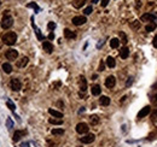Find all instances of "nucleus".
Segmentation results:
<instances>
[{
	"mask_svg": "<svg viewBox=\"0 0 157 147\" xmlns=\"http://www.w3.org/2000/svg\"><path fill=\"white\" fill-rule=\"evenodd\" d=\"M6 105H7V107H9L11 111H15V110H16V106H15V104L11 101V100H7V101H6Z\"/></svg>",
	"mask_w": 157,
	"mask_h": 147,
	"instance_id": "7c9ffc66",
	"label": "nucleus"
},
{
	"mask_svg": "<svg viewBox=\"0 0 157 147\" xmlns=\"http://www.w3.org/2000/svg\"><path fill=\"white\" fill-rule=\"evenodd\" d=\"M85 3H86V0H74L73 6L75 7V9H80V7H82L85 5Z\"/></svg>",
	"mask_w": 157,
	"mask_h": 147,
	"instance_id": "aec40b11",
	"label": "nucleus"
},
{
	"mask_svg": "<svg viewBox=\"0 0 157 147\" xmlns=\"http://www.w3.org/2000/svg\"><path fill=\"white\" fill-rule=\"evenodd\" d=\"M156 23H155V22H151V23H149V24L146 25V27H145V30H146V32H154L155 29H156Z\"/></svg>",
	"mask_w": 157,
	"mask_h": 147,
	"instance_id": "b1692460",
	"label": "nucleus"
},
{
	"mask_svg": "<svg viewBox=\"0 0 157 147\" xmlns=\"http://www.w3.org/2000/svg\"><path fill=\"white\" fill-rule=\"evenodd\" d=\"M92 11H93V7H92V6H88V7H86V9L84 10V13H85V14H91Z\"/></svg>",
	"mask_w": 157,
	"mask_h": 147,
	"instance_id": "473e14b6",
	"label": "nucleus"
},
{
	"mask_svg": "<svg viewBox=\"0 0 157 147\" xmlns=\"http://www.w3.org/2000/svg\"><path fill=\"white\" fill-rule=\"evenodd\" d=\"M52 134L53 135H63V134H64V129H62V128L52 129Z\"/></svg>",
	"mask_w": 157,
	"mask_h": 147,
	"instance_id": "c756f323",
	"label": "nucleus"
},
{
	"mask_svg": "<svg viewBox=\"0 0 157 147\" xmlns=\"http://www.w3.org/2000/svg\"><path fill=\"white\" fill-rule=\"evenodd\" d=\"M106 65H108L109 68H115V65H116L115 59H114L112 57H108V59H106Z\"/></svg>",
	"mask_w": 157,
	"mask_h": 147,
	"instance_id": "5701e85b",
	"label": "nucleus"
},
{
	"mask_svg": "<svg viewBox=\"0 0 157 147\" xmlns=\"http://www.w3.org/2000/svg\"><path fill=\"white\" fill-rule=\"evenodd\" d=\"M151 119H152L154 122H157V110H155V111L151 113Z\"/></svg>",
	"mask_w": 157,
	"mask_h": 147,
	"instance_id": "f704fd0d",
	"label": "nucleus"
},
{
	"mask_svg": "<svg viewBox=\"0 0 157 147\" xmlns=\"http://www.w3.org/2000/svg\"><path fill=\"white\" fill-rule=\"evenodd\" d=\"M47 28H49V30H53V29L56 28V23L54 22H50L49 24H47Z\"/></svg>",
	"mask_w": 157,
	"mask_h": 147,
	"instance_id": "72a5a7b5",
	"label": "nucleus"
},
{
	"mask_svg": "<svg viewBox=\"0 0 157 147\" xmlns=\"http://www.w3.org/2000/svg\"><path fill=\"white\" fill-rule=\"evenodd\" d=\"M49 113L51 116H53V117H56V118H59V119L63 118V113H62V112H59V111H57V110L50 109L49 110Z\"/></svg>",
	"mask_w": 157,
	"mask_h": 147,
	"instance_id": "2eb2a0df",
	"label": "nucleus"
},
{
	"mask_svg": "<svg viewBox=\"0 0 157 147\" xmlns=\"http://www.w3.org/2000/svg\"><path fill=\"white\" fill-rule=\"evenodd\" d=\"M109 4V0H101V6L103 7H106Z\"/></svg>",
	"mask_w": 157,
	"mask_h": 147,
	"instance_id": "58836bf2",
	"label": "nucleus"
},
{
	"mask_svg": "<svg viewBox=\"0 0 157 147\" xmlns=\"http://www.w3.org/2000/svg\"><path fill=\"white\" fill-rule=\"evenodd\" d=\"M42 47H44V49H45L47 53H52L53 45L50 41H44V42H42Z\"/></svg>",
	"mask_w": 157,
	"mask_h": 147,
	"instance_id": "9b49d317",
	"label": "nucleus"
},
{
	"mask_svg": "<svg viewBox=\"0 0 157 147\" xmlns=\"http://www.w3.org/2000/svg\"><path fill=\"white\" fill-rule=\"evenodd\" d=\"M5 56H6V58L9 60H16L17 59V57H18V52L16 51V49H7L6 53H5Z\"/></svg>",
	"mask_w": 157,
	"mask_h": 147,
	"instance_id": "39448f33",
	"label": "nucleus"
},
{
	"mask_svg": "<svg viewBox=\"0 0 157 147\" xmlns=\"http://www.w3.org/2000/svg\"><path fill=\"white\" fill-rule=\"evenodd\" d=\"M91 92H92V94H93L94 97H97V95H100V93H101L100 86H99V84H94V86H92Z\"/></svg>",
	"mask_w": 157,
	"mask_h": 147,
	"instance_id": "f8f14e48",
	"label": "nucleus"
},
{
	"mask_svg": "<svg viewBox=\"0 0 157 147\" xmlns=\"http://www.w3.org/2000/svg\"><path fill=\"white\" fill-rule=\"evenodd\" d=\"M99 104L103 105V106H108L109 104H110V98L103 95V97H100V99H99Z\"/></svg>",
	"mask_w": 157,
	"mask_h": 147,
	"instance_id": "f3484780",
	"label": "nucleus"
},
{
	"mask_svg": "<svg viewBox=\"0 0 157 147\" xmlns=\"http://www.w3.org/2000/svg\"><path fill=\"white\" fill-rule=\"evenodd\" d=\"M155 101H156V102H157V94H156V95H155Z\"/></svg>",
	"mask_w": 157,
	"mask_h": 147,
	"instance_id": "49530a36",
	"label": "nucleus"
},
{
	"mask_svg": "<svg viewBox=\"0 0 157 147\" xmlns=\"http://www.w3.org/2000/svg\"><path fill=\"white\" fill-rule=\"evenodd\" d=\"M82 112H85V107H81V109L79 110V113H82Z\"/></svg>",
	"mask_w": 157,
	"mask_h": 147,
	"instance_id": "c03bdc74",
	"label": "nucleus"
},
{
	"mask_svg": "<svg viewBox=\"0 0 157 147\" xmlns=\"http://www.w3.org/2000/svg\"><path fill=\"white\" fill-rule=\"evenodd\" d=\"M22 136H23V131H21V130H16V131H15V134H13V137H12V139H13L15 142H17V141L21 140Z\"/></svg>",
	"mask_w": 157,
	"mask_h": 147,
	"instance_id": "412c9836",
	"label": "nucleus"
},
{
	"mask_svg": "<svg viewBox=\"0 0 157 147\" xmlns=\"http://www.w3.org/2000/svg\"><path fill=\"white\" fill-rule=\"evenodd\" d=\"M143 22H155V19H157V14H154V13H144L140 18Z\"/></svg>",
	"mask_w": 157,
	"mask_h": 147,
	"instance_id": "423d86ee",
	"label": "nucleus"
},
{
	"mask_svg": "<svg viewBox=\"0 0 157 147\" xmlns=\"http://www.w3.org/2000/svg\"><path fill=\"white\" fill-rule=\"evenodd\" d=\"M33 22H34V18L31 17V25H33V28L35 29V33H36V36H38V39L40 40V41H42V40H44V36L41 35V32H40V29H39L38 27H36V25L33 23Z\"/></svg>",
	"mask_w": 157,
	"mask_h": 147,
	"instance_id": "4468645a",
	"label": "nucleus"
},
{
	"mask_svg": "<svg viewBox=\"0 0 157 147\" xmlns=\"http://www.w3.org/2000/svg\"><path fill=\"white\" fill-rule=\"evenodd\" d=\"M150 111H151L150 106H145L144 109H141L139 111V113H138V118H144V117H146V116L150 113Z\"/></svg>",
	"mask_w": 157,
	"mask_h": 147,
	"instance_id": "9d476101",
	"label": "nucleus"
},
{
	"mask_svg": "<svg viewBox=\"0 0 157 147\" xmlns=\"http://www.w3.org/2000/svg\"><path fill=\"white\" fill-rule=\"evenodd\" d=\"M29 59H28V57H22L19 60H17V67L18 68H24L27 64H28Z\"/></svg>",
	"mask_w": 157,
	"mask_h": 147,
	"instance_id": "ddd939ff",
	"label": "nucleus"
},
{
	"mask_svg": "<svg viewBox=\"0 0 157 147\" xmlns=\"http://www.w3.org/2000/svg\"><path fill=\"white\" fill-rule=\"evenodd\" d=\"M116 84V78L114 76H108L105 80V86L108 88H114Z\"/></svg>",
	"mask_w": 157,
	"mask_h": 147,
	"instance_id": "1a4fd4ad",
	"label": "nucleus"
},
{
	"mask_svg": "<svg viewBox=\"0 0 157 147\" xmlns=\"http://www.w3.org/2000/svg\"><path fill=\"white\" fill-rule=\"evenodd\" d=\"M64 36L66 39H75L76 38V34L74 32H71L70 29H64Z\"/></svg>",
	"mask_w": 157,
	"mask_h": 147,
	"instance_id": "a211bd4d",
	"label": "nucleus"
},
{
	"mask_svg": "<svg viewBox=\"0 0 157 147\" xmlns=\"http://www.w3.org/2000/svg\"><path fill=\"white\" fill-rule=\"evenodd\" d=\"M152 45H154L155 48H157V35L154 38V41H152Z\"/></svg>",
	"mask_w": 157,
	"mask_h": 147,
	"instance_id": "ea45409f",
	"label": "nucleus"
},
{
	"mask_svg": "<svg viewBox=\"0 0 157 147\" xmlns=\"http://www.w3.org/2000/svg\"><path fill=\"white\" fill-rule=\"evenodd\" d=\"M94 139H95L94 134H87V135H85L84 137H81L80 140L82 144H92L94 141Z\"/></svg>",
	"mask_w": 157,
	"mask_h": 147,
	"instance_id": "6e6552de",
	"label": "nucleus"
},
{
	"mask_svg": "<svg viewBox=\"0 0 157 147\" xmlns=\"http://www.w3.org/2000/svg\"><path fill=\"white\" fill-rule=\"evenodd\" d=\"M103 45H104V41H103V40H100V41H99V42L97 43V48H100V47H101Z\"/></svg>",
	"mask_w": 157,
	"mask_h": 147,
	"instance_id": "a19ab883",
	"label": "nucleus"
},
{
	"mask_svg": "<svg viewBox=\"0 0 157 147\" xmlns=\"http://www.w3.org/2000/svg\"><path fill=\"white\" fill-rule=\"evenodd\" d=\"M13 24V18L11 17L9 13H6L3 17V21H1V28L3 29H9L12 27Z\"/></svg>",
	"mask_w": 157,
	"mask_h": 147,
	"instance_id": "f03ea898",
	"label": "nucleus"
},
{
	"mask_svg": "<svg viewBox=\"0 0 157 147\" xmlns=\"http://www.w3.org/2000/svg\"><path fill=\"white\" fill-rule=\"evenodd\" d=\"M80 89L82 92H85L87 89V82H86V78H85L84 76L80 77Z\"/></svg>",
	"mask_w": 157,
	"mask_h": 147,
	"instance_id": "6ab92c4d",
	"label": "nucleus"
},
{
	"mask_svg": "<svg viewBox=\"0 0 157 147\" xmlns=\"http://www.w3.org/2000/svg\"><path fill=\"white\" fill-rule=\"evenodd\" d=\"M6 127L9 128V129H12V128H13V122H12V119L11 118L6 119Z\"/></svg>",
	"mask_w": 157,
	"mask_h": 147,
	"instance_id": "2f4dec72",
	"label": "nucleus"
},
{
	"mask_svg": "<svg viewBox=\"0 0 157 147\" xmlns=\"http://www.w3.org/2000/svg\"><path fill=\"white\" fill-rule=\"evenodd\" d=\"M49 122L51 123V124H54V126H60V124H63V119H56V118H50Z\"/></svg>",
	"mask_w": 157,
	"mask_h": 147,
	"instance_id": "393cba45",
	"label": "nucleus"
},
{
	"mask_svg": "<svg viewBox=\"0 0 157 147\" xmlns=\"http://www.w3.org/2000/svg\"><path fill=\"white\" fill-rule=\"evenodd\" d=\"M3 70L5 71L6 74H10L11 71H12V67H11L9 63H4L3 64Z\"/></svg>",
	"mask_w": 157,
	"mask_h": 147,
	"instance_id": "a878e982",
	"label": "nucleus"
},
{
	"mask_svg": "<svg viewBox=\"0 0 157 147\" xmlns=\"http://www.w3.org/2000/svg\"><path fill=\"white\" fill-rule=\"evenodd\" d=\"M86 22H87V18L85 17V16H76V17L73 18V23L75 25H82Z\"/></svg>",
	"mask_w": 157,
	"mask_h": 147,
	"instance_id": "0eeeda50",
	"label": "nucleus"
},
{
	"mask_svg": "<svg viewBox=\"0 0 157 147\" xmlns=\"http://www.w3.org/2000/svg\"><path fill=\"white\" fill-rule=\"evenodd\" d=\"M132 83H133V77H129L128 80H127V82H126V86H127V87H131Z\"/></svg>",
	"mask_w": 157,
	"mask_h": 147,
	"instance_id": "e433bc0d",
	"label": "nucleus"
},
{
	"mask_svg": "<svg viewBox=\"0 0 157 147\" xmlns=\"http://www.w3.org/2000/svg\"><path fill=\"white\" fill-rule=\"evenodd\" d=\"M10 87H11V89H13V91H16V92L21 91V88H22L21 81L17 80V78H12V80L10 81Z\"/></svg>",
	"mask_w": 157,
	"mask_h": 147,
	"instance_id": "7ed1b4c3",
	"label": "nucleus"
},
{
	"mask_svg": "<svg viewBox=\"0 0 157 147\" xmlns=\"http://www.w3.org/2000/svg\"><path fill=\"white\" fill-rule=\"evenodd\" d=\"M90 128H88L87 123H79L76 126V131L79 134H87Z\"/></svg>",
	"mask_w": 157,
	"mask_h": 147,
	"instance_id": "20e7f679",
	"label": "nucleus"
},
{
	"mask_svg": "<svg viewBox=\"0 0 157 147\" xmlns=\"http://www.w3.org/2000/svg\"><path fill=\"white\" fill-rule=\"evenodd\" d=\"M90 122H91L92 126H95V124H98V122H99V118H98V116L93 115L90 117Z\"/></svg>",
	"mask_w": 157,
	"mask_h": 147,
	"instance_id": "cd10ccee",
	"label": "nucleus"
},
{
	"mask_svg": "<svg viewBox=\"0 0 157 147\" xmlns=\"http://www.w3.org/2000/svg\"><path fill=\"white\" fill-rule=\"evenodd\" d=\"M129 56V49L127 47H122V49L120 51V57L122 58V59H127Z\"/></svg>",
	"mask_w": 157,
	"mask_h": 147,
	"instance_id": "dca6fc26",
	"label": "nucleus"
},
{
	"mask_svg": "<svg viewBox=\"0 0 157 147\" xmlns=\"http://www.w3.org/2000/svg\"><path fill=\"white\" fill-rule=\"evenodd\" d=\"M27 7H31V9H34V10H35V13L40 12V10H41V9H40V7H39L35 3H29L28 5H27Z\"/></svg>",
	"mask_w": 157,
	"mask_h": 147,
	"instance_id": "bb28decb",
	"label": "nucleus"
},
{
	"mask_svg": "<svg viewBox=\"0 0 157 147\" xmlns=\"http://www.w3.org/2000/svg\"><path fill=\"white\" fill-rule=\"evenodd\" d=\"M104 68H105V64H104V62L101 60L100 64H99V69H98V70H99V71H103V70H104Z\"/></svg>",
	"mask_w": 157,
	"mask_h": 147,
	"instance_id": "4c0bfd02",
	"label": "nucleus"
},
{
	"mask_svg": "<svg viewBox=\"0 0 157 147\" xmlns=\"http://www.w3.org/2000/svg\"><path fill=\"white\" fill-rule=\"evenodd\" d=\"M21 147H29V144L28 142H23V144L21 145Z\"/></svg>",
	"mask_w": 157,
	"mask_h": 147,
	"instance_id": "37998d69",
	"label": "nucleus"
},
{
	"mask_svg": "<svg viewBox=\"0 0 157 147\" xmlns=\"http://www.w3.org/2000/svg\"><path fill=\"white\" fill-rule=\"evenodd\" d=\"M49 39H50V40H53V39H54V34H53L52 32L49 34Z\"/></svg>",
	"mask_w": 157,
	"mask_h": 147,
	"instance_id": "79ce46f5",
	"label": "nucleus"
},
{
	"mask_svg": "<svg viewBox=\"0 0 157 147\" xmlns=\"http://www.w3.org/2000/svg\"><path fill=\"white\" fill-rule=\"evenodd\" d=\"M16 41H17V35H16V33H13V32H9L3 36V42L7 46L15 45Z\"/></svg>",
	"mask_w": 157,
	"mask_h": 147,
	"instance_id": "f257e3e1",
	"label": "nucleus"
},
{
	"mask_svg": "<svg viewBox=\"0 0 157 147\" xmlns=\"http://www.w3.org/2000/svg\"><path fill=\"white\" fill-rule=\"evenodd\" d=\"M139 27H140V22L139 21H134V22L131 23V28H132L133 30H138Z\"/></svg>",
	"mask_w": 157,
	"mask_h": 147,
	"instance_id": "c85d7f7f",
	"label": "nucleus"
},
{
	"mask_svg": "<svg viewBox=\"0 0 157 147\" xmlns=\"http://www.w3.org/2000/svg\"><path fill=\"white\" fill-rule=\"evenodd\" d=\"M98 1H99V0H92V3H93V4H97Z\"/></svg>",
	"mask_w": 157,
	"mask_h": 147,
	"instance_id": "a18cd8bd",
	"label": "nucleus"
},
{
	"mask_svg": "<svg viewBox=\"0 0 157 147\" xmlns=\"http://www.w3.org/2000/svg\"><path fill=\"white\" fill-rule=\"evenodd\" d=\"M119 46H120V40L119 39L114 38V39L110 40V47H111V48H117Z\"/></svg>",
	"mask_w": 157,
	"mask_h": 147,
	"instance_id": "4be33fe9",
	"label": "nucleus"
},
{
	"mask_svg": "<svg viewBox=\"0 0 157 147\" xmlns=\"http://www.w3.org/2000/svg\"><path fill=\"white\" fill-rule=\"evenodd\" d=\"M120 36H121V39H122V42L123 43H127V38H126V34L125 33H120Z\"/></svg>",
	"mask_w": 157,
	"mask_h": 147,
	"instance_id": "c9c22d12",
	"label": "nucleus"
}]
</instances>
